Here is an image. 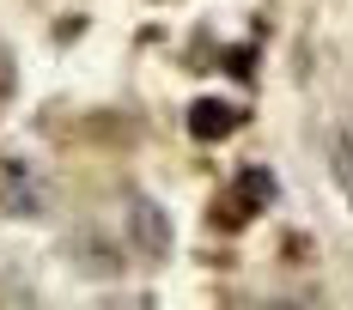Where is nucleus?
Returning a JSON list of instances; mask_svg holds the SVG:
<instances>
[{"label": "nucleus", "instance_id": "1", "mask_svg": "<svg viewBox=\"0 0 353 310\" xmlns=\"http://www.w3.org/2000/svg\"><path fill=\"white\" fill-rule=\"evenodd\" d=\"M274 207V176L262 171V165H250V171L232 176V189L213 201V225L219 231H238V225H250L256 213H268Z\"/></svg>", "mask_w": 353, "mask_h": 310}, {"label": "nucleus", "instance_id": "2", "mask_svg": "<svg viewBox=\"0 0 353 310\" xmlns=\"http://www.w3.org/2000/svg\"><path fill=\"white\" fill-rule=\"evenodd\" d=\"M238 122H244V110L225 103V98H195L189 103V134L195 140H225V134H238Z\"/></svg>", "mask_w": 353, "mask_h": 310}, {"label": "nucleus", "instance_id": "3", "mask_svg": "<svg viewBox=\"0 0 353 310\" xmlns=\"http://www.w3.org/2000/svg\"><path fill=\"white\" fill-rule=\"evenodd\" d=\"M0 201L19 207V213H31V207H37V183L25 176V165H19V158H0Z\"/></svg>", "mask_w": 353, "mask_h": 310}, {"label": "nucleus", "instance_id": "4", "mask_svg": "<svg viewBox=\"0 0 353 310\" xmlns=\"http://www.w3.org/2000/svg\"><path fill=\"white\" fill-rule=\"evenodd\" d=\"M225 73H238V79H250V49H232V55H225Z\"/></svg>", "mask_w": 353, "mask_h": 310}]
</instances>
